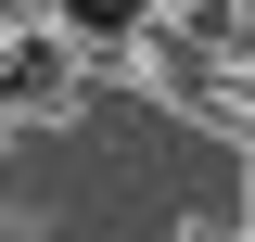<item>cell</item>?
Returning <instances> with one entry per match:
<instances>
[{
    "instance_id": "6da1fadb",
    "label": "cell",
    "mask_w": 255,
    "mask_h": 242,
    "mask_svg": "<svg viewBox=\"0 0 255 242\" xmlns=\"http://www.w3.org/2000/svg\"><path fill=\"white\" fill-rule=\"evenodd\" d=\"M77 102V51L51 26H0V127H51Z\"/></svg>"
},
{
    "instance_id": "7a4b0ae2",
    "label": "cell",
    "mask_w": 255,
    "mask_h": 242,
    "mask_svg": "<svg viewBox=\"0 0 255 242\" xmlns=\"http://www.w3.org/2000/svg\"><path fill=\"white\" fill-rule=\"evenodd\" d=\"M38 26L64 38L77 64H115V51H153V26H166V0H51Z\"/></svg>"
}]
</instances>
